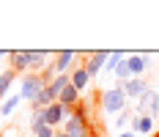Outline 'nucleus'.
I'll list each match as a JSON object with an SVG mask.
<instances>
[{"label":"nucleus","mask_w":159,"mask_h":137,"mask_svg":"<svg viewBox=\"0 0 159 137\" xmlns=\"http://www.w3.org/2000/svg\"><path fill=\"white\" fill-rule=\"evenodd\" d=\"M115 77H118V82H126V80H132V74H129V66H126V61H121L118 66H115Z\"/></svg>","instance_id":"obj_18"},{"label":"nucleus","mask_w":159,"mask_h":137,"mask_svg":"<svg viewBox=\"0 0 159 137\" xmlns=\"http://www.w3.org/2000/svg\"><path fill=\"white\" fill-rule=\"evenodd\" d=\"M99 104H102V112H107V115H118V112H124V110H126V93H124V82H118L115 88L102 91Z\"/></svg>","instance_id":"obj_1"},{"label":"nucleus","mask_w":159,"mask_h":137,"mask_svg":"<svg viewBox=\"0 0 159 137\" xmlns=\"http://www.w3.org/2000/svg\"><path fill=\"white\" fill-rule=\"evenodd\" d=\"M69 112H71V110H66L63 104H58V102H52L49 107H44V123L55 129L58 123H63L66 118H69Z\"/></svg>","instance_id":"obj_5"},{"label":"nucleus","mask_w":159,"mask_h":137,"mask_svg":"<svg viewBox=\"0 0 159 137\" xmlns=\"http://www.w3.org/2000/svg\"><path fill=\"white\" fill-rule=\"evenodd\" d=\"M33 135L36 137H55V129H52V126H41V129H36Z\"/></svg>","instance_id":"obj_20"},{"label":"nucleus","mask_w":159,"mask_h":137,"mask_svg":"<svg viewBox=\"0 0 159 137\" xmlns=\"http://www.w3.org/2000/svg\"><path fill=\"white\" fill-rule=\"evenodd\" d=\"M47 88V80L41 74H25L22 80V85H19V99H25V102H36V96Z\"/></svg>","instance_id":"obj_2"},{"label":"nucleus","mask_w":159,"mask_h":137,"mask_svg":"<svg viewBox=\"0 0 159 137\" xmlns=\"http://www.w3.org/2000/svg\"><path fill=\"white\" fill-rule=\"evenodd\" d=\"M47 61H49V52H44V49H28V63H30L28 74H41L47 69Z\"/></svg>","instance_id":"obj_8"},{"label":"nucleus","mask_w":159,"mask_h":137,"mask_svg":"<svg viewBox=\"0 0 159 137\" xmlns=\"http://www.w3.org/2000/svg\"><path fill=\"white\" fill-rule=\"evenodd\" d=\"M151 118H154V121L159 118V99H157V107H154V112H151Z\"/></svg>","instance_id":"obj_21"},{"label":"nucleus","mask_w":159,"mask_h":137,"mask_svg":"<svg viewBox=\"0 0 159 137\" xmlns=\"http://www.w3.org/2000/svg\"><path fill=\"white\" fill-rule=\"evenodd\" d=\"M14 80H16V74L11 71V69H0V99L8 96V88H11Z\"/></svg>","instance_id":"obj_13"},{"label":"nucleus","mask_w":159,"mask_h":137,"mask_svg":"<svg viewBox=\"0 0 159 137\" xmlns=\"http://www.w3.org/2000/svg\"><path fill=\"white\" fill-rule=\"evenodd\" d=\"M41 126H47V123H44V110H33L30 112V132L41 129Z\"/></svg>","instance_id":"obj_15"},{"label":"nucleus","mask_w":159,"mask_h":137,"mask_svg":"<svg viewBox=\"0 0 159 137\" xmlns=\"http://www.w3.org/2000/svg\"><path fill=\"white\" fill-rule=\"evenodd\" d=\"M16 102H19V93H16V96H8V99H3L0 112H3V115H11V112H14V107H16Z\"/></svg>","instance_id":"obj_16"},{"label":"nucleus","mask_w":159,"mask_h":137,"mask_svg":"<svg viewBox=\"0 0 159 137\" xmlns=\"http://www.w3.org/2000/svg\"><path fill=\"white\" fill-rule=\"evenodd\" d=\"M6 55H8V52H3V49H0V61H3V58H6Z\"/></svg>","instance_id":"obj_24"},{"label":"nucleus","mask_w":159,"mask_h":137,"mask_svg":"<svg viewBox=\"0 0 159 137\" xmlns=\"http://www.w3.org/2000/svg\"><path fill=\"white\" fill-rule=\"evenodd\" d=\"M121 61H124V52H121V49H118V52H110V55H107V63H104V69H107V71H115V66H118Z\"/></svg>","instance_id":"obj_17"},{"label":"nucleus","mask_w":159,"mask_h":137,"mask_svg":"<svg viewBox=\"0 0 159 137\" xmlns=\"http://www.w3.org/2000/svg\"><path fill=\"white\" fill-rule=\"evenodd\" d=\"M8 69L14 74H28L30 63H28V49H11L8 52Z\"/></svg>","instance_id":"obj_6"},{"label":"nucleus","mask_w":159,"mask_h":137,"mask_svg":"<svg viewBox=\"0 0 159 137\" xmlns=\"http://www.w3.org/2000/svg\"><path fill=\"white\" fill-rule=\"evenodd\" d=\"M132 118H134V112H132V110H124V112H118V115H115V126H118V129H121V126H126L129 121H132Z\"/></svg>","instance_id":"obj_19"},{"label":"nucleus","mask_w":159,"mask_h":137,"mask_svg":"<svg viewBox=\"0 0 159 137\" xmlns=\"http://www.w3.org/2000/svg\"><path fill=\"white\" fill-rule=\"evenodd\" d=\"M126 66H129V74L137 77V74L145 69V66H148V61H145V55H132V58L126 61Z\"/></svg>","instance_id":"obj_14"},{"label":"nucleus","mask_w":159,"mask_h":137,"mask_svg":"<svg viewBox=\"0 0 159 137\" xmlns=\"http://www.w3.org/2000/svg\"><path fill=\"white\" fill-rule=\"evenodd\" d=\"M115 137H137V135H132V132H121V135H115Z\"/></svg>","instance_id":"obj_22"},{"label":"nucleus","mask_w":159,"mask_h":137,"mask_svg":"<svg viewBox=\"0 0 159 137\" xmlns=\"http://www.w3.org/2000/svg\"><path fill=\"white\" fill-rule=\"evenodd\" d=\"M80 99H82L80 91H74V88H71V82H69L63 91H61V96H58V104H63L66 110H74V104H77Z\"/></svg>","instance_id":"obj_12"},{"label":"nucleus","mask_w":159,"mask_h":137,"mask_svg":"<svg viewBox=\"0 0 159 137\" xmlns=\"http://www.w3.org/2000/svg\"><path fill=\"white\" fill-rule=\"evenodd\" d=\"M55 137H66V135H63V132H61V129H58V132H55Z\"/></svg>","instance_id":"obj_23"},{"label":"nucleus","mask_w":159,"mask_h":137,"mask_svg":"<svg viewBox=\"0 0 159 137\" xmlns=\"http://www.w3.org/2000/svg\"><path fill=\"white\" fill-rule=\"evenodd\" d=\"M69 82H71V88H74V91H80V93L88 88L91 77H88V71L82 69V63H74V69L69 71Z\"/></svg>","instance_id":"obj_9"},{"label":"nucleus","mask_w":159,"mask_h":137,"mask_svg":"<svg viewBox=\"0 0 159 137\" xmlns=\"http://www.w3.org/2000/svg\"><path fill=\"white\" fill-rule=\"evenodd\" d=\"M107 55H110V52H104V49H99V52H77V58H85L82 69L88 71V77H96L102 69H104V63H107Z\"/></svg>","instance_id":"obj_3"},{"label":"nucleus","mask_w":159,"mask_h":137,"mask_svg":"<svg viewBox=\"0 0 159 137\" xmlns=\"http://www.w3.org/2000/svg\"><path fill=\"white\" fill-rule=\"evenodd\" d=\"M151 137H159V132H154V135H151Z\"/></svg>","instance_id":"obj_25"},{"label":"nucleus","mask_w":159,"mask_h":137,"mask_svg":"<svg viewBox=\"0 0 159 137\" xmlns=\"http://www.w3.org/2000/svg\"><path fill=\"white\" fill-rule=\"evenodd\" d=\"M0 137H3V135H0Z\"/></svg>","instance_id":"obj_26"},{"label":"nucleus","mask_w":159,"mask_h":137,"mask_svg":"<svg viewBox=\"0 0 159 137\" xmlns=\"http://www.w3.org/2000/svg\"><path fill=\"white\" fill-rule=\"evenodd\" d=\"M145 91H148V82H145L143 77H132V80L124 82V93H126L129 99H140Z\"/></svg>","instance_id":"obj_10"},{"label":"nucleus","mask_w":159,"mask_h":137,"mask_svg":"<svg viewBox=\"0 0 159 137\" xmlns=\"http://www.w3.org/2000/svg\"><path fill=\"white\" fill-rule=\"evenodd\" d=\"M151 129H154V118L151 115H143V118H132L129 121V132L132 135H151Z\"/></svg>","instance_id":"obj_11"},{"label":"nucleus","mask_w":159,"mask_h":137,"mask_svg":"<svg viewBox=\"0 0 159 137\" xmlns=\"http://www.w3.org/2000/svg\"><path fill=\"white\" fill-rule=\"evenodd\" d=\"M157 99H159V93L148 88V91H145L143 96L137 99V107H134L132 112H134L137 118H143V115H151V112H154V107H157Z\"/></svg>","instance_id":"obj_7"},{"label":"nucleus","mask_w":159,"mask_h":137,"mask_svg":"<svg viewBox=\"0 0 159 137\" xmlns=\"http://www.w3.org/2000/svg\"><path fill=\"white\" fill-rule=\"evenodd\" d=\"M52 69H55V74H69L71 69H74V61H77V52L74 49H61V52H55L52 55Z\"/></svg>","instance_id":"obj_4"}]
</instances>
